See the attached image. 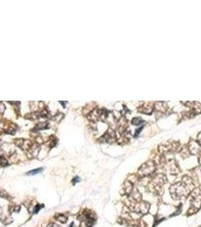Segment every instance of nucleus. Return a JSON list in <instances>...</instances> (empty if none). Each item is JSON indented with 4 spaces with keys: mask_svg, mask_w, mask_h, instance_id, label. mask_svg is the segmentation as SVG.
I'll use <instances>...</instances> for the list:
<instances>
[{
    "mask_svg": "<svg viewBox=\"0 0 201 227\" xmlns=\"http://www.w3.org/2000/svg\"><path fill=\"white\" fill-rule=\"evenodd\" d=\"M189 185H192V182L190 180L187 181L180 182L178 183H175L170 187L169 192L170 195L172 198L175 200L182 199L183 197H186L189 194Z\"/></svg>",
    "mask_w": 201,
    "mask_h": 227,
    "instance_id": "f257e3e1",
    "label": "nucleus"
},
{
    "mask_svg": "<svg viewBox=\"0 0 201 227\" xmlns=\"http://www.w3.org/2000/svg\"><path fill=\"white\" fill-rule=\"evenodd\" d=\"M156 170V164L153 161H149L141 165L139 170V174L141 177L149 176Z\"/></svg>",
    "mask_w": 201,
    "mask_h": 227,
    "instance_id": "f03ea898",
    "label": "nucleus"
},
{
    "mask_svg": "<svg viewBox=\"0 0 201 227\" xmlns=\"http://www.w3.org/2000/svg\"><path fill=\"white\" fill-rule=\"evenodd\" d=\"M153 182V187L156 189V191H160L163 185L167 182V177L163 174H158L156 175L152 180Z\"/></svg>",
    "mask_w": 201,
    "mask_h": 227,
    "instance_id": "7ed1b4c3",
    "label": "nucleus"
},
{
    "mask_svg": "<svg viewBox=\"0 0 201 227\" xmlns=\"http://www.w3.org/2000/svg\"><path fill=\"white\" fill-rule=\"evenodd\" d=\"M17 126L14 124H5L3 122H0V131L3 130L7 134H14L16 132Z\"/></svg>",
    "mask_w": 201,
    "mask_h": 227,
    "instance_id": "20e7f679",
    "label": "nucleus"
},
{
    "mask_svg": "<svg viewBox=\"0 0 201 227\" xmlns=\"http://www.w3.org/2000/svg\"><path fill=\"white\" fill-rule=\"evenodd\" d=\"M150 208V204L147 202H139V204H135V209L136 210V212H138L139 213L141 214H146V213L148 212Z\"/></svg>",
    "mask_w": 201,
    "mask_h": 227,
    "instance_id": "39448f33",
    "label": "nucleus"
},
{
    "mask_svg": "<svg viewBox=\"0 0 201 227\" xmlns=\"http://www.w3.org/2000/svg\"><path fill=\"white\" fill-rule=\"evenodd\" d=\"M16 145L21 148L23 150H29L31 148L32 143L31 142L27 139H18L14 140Z\"/></svg>",
    "mask_w": 201,
    "mask_h": 227,
    "instance_id": "423d86ee",
    "label": "nucleus"
},
{
    "mask_svg": "<svg viewBox=\"0 0 201 227\" xmlns=\"http://www.w3.org/2000/svg\"><path fill=\"white\" fill-rule=\"evenodd\" d=\"M115 133L112 129H108V131L104 133V136L100 138V141L102 142H112L115 140Z\"/></svg>",
    "mask_w": 201,
    "mask_h": 227,
    "instance_id": "0eeeda50",
    "label": "nucleus"
},
{
    "mask_svg": "<svg viewBox=\"0 0 201 227\" xmlns=\"http://www.w3.org/2000/svg\"><path fill=\"white\" fill-rule=\"evenodd\" d=\"M189 150L192 154H199L201 152V145L198 142L191 141L189 143Z\"/></svg>",
    "mask_w": 201,
    "mask_h": 227,
    "instance_id": "6e6552de",
    "label": "nucleus"
},
{
    "mask_svg": "<svg viewBox=\"0 0 201 227\" xmlns=\"http://www.w3.org/2000/svg\"><path fill=\"white\" fill-rule=\"evenodd\" d=\"M84 219H85V221L87 224L88 225H92V224L95 223V215L92 214L90 211H88V210H85L84 212Z\"/></svg>",
    "mask_w": 201,
    "mask_h": 227,
    "instance_id": "1a4fd4ad",
    "label": "nucleus"
},
{
    "mask_svg": "<svg viewBox=\"0 0 201 227\" xmlns=\"http://www.w3.org/2000/svg\"><path fill=\"white\" fill-rule=\"evenodd\" d=\"M48 128H49V123H39V124H37V126H35V128L33 129V131H39V130H42V129H46Z\"/></svg>",
    "mask_w": 201,
    "mask_h": 227,
    "instance_id": "9d476101",
    "label": "nucleus"
},
{
    "mask_svg": "<svg viewBox=\"0 0 201 227\" xmlns=\"http://www.w3.org/2000/svg\"><path fill=\"white\" fill-rule=\"evenodd\" d=\"M55 218L56 220H57L59 222H61V223H66L67 221V217L65 215L61 214V213H60V214H59V213L56 214Z\"/></svg>",
    "mask_w": 201,
    "mask_h": 227,
    "instance_id": "9b49d317",
    "label": "nucleus"
},
{
    "mask_svg": "<svg viewBox=\"0 0 201 227\" xmlns=\"http://www.w3.org/2000/svg\"><path fill=\"white\" fill-rule=\"evenodd\" d=\"M42 170H43V169H42V167L37 168V169L33 170H30V171L27 172V175H29V176H33V175L38 174V173H41V172H42Z\"/></svg>",
    "mask_w": 201,
    "mask_h": 227,
    "instance_id": "f8f14e48",
    "label": "nucleus"
},
{
    "mask_svg": "<svg viewBox=\"0 0 201 227\" xmlns=\"http://www.w3.org/2000/svg\"><path fill=\"white\" fill-rule=\"evenodd\" d=\"M0 165L2 167H6L9 165V162L4 156L0 155Z\"/></svg>",
    "mask_w": 201,
    "mask_h": 227,
    "instance_id": "ddd939ff",
    "label": "nucleus"
},
{
    "mask_svg": "<svg viewBox=\"0 0 201 227\" xmlns=\"http://www.w3.org/2000/svg\"><path fill=\"white\" fill-rule=\"evenodd\" d=\"M0 198H7V199H9V195L7 192H5V191L0 189Z\"/></svg>",
    "mask_w": 201,
    "mask_h": 227,
    "instance_id": "4468645a",
    "label": "nucleus"
},
{
    "mask_svg": "<svg viewBox=\"0 0 201 227\" xmlns=\"http://www.w3.org/2000/svg\"><path fill=\"white\" fill-rule=\"evenodd\" d=\"M43 207V205H42V204H37L36 206H35L34 209H33V213H37L40 210L42 209V208Z\"/></svg>",
    "mask_w": 201,
    "mask_h": 227,
    "instance_id": "2eb2a0df",
    "label": "nucleus"
},
{
    "mask_svg": "<svg viewBox=\"0 0 201 227\" xmlns=\"http://www.w3.org/2000/svg\"><path fill=\"white\" fill-rule=\"evenodd\" d=\"M142 122H143L142 120L139 118V117L134 118L133 121H132V124H133L134 125H139V124H141Z\"/></svg>",
    "mask_w": 201,
    "mask_h": 227,
    "instance_id": "dca6fc26",
    "label": "nucleus"
},
{
    "mask_svg": "<svg viewBox=\"0 0 201 227\" xmlns=\"http://www.w3.org/2000/svg\"><path fill=\"white\" fill-rule=\"evenodd\" d=\"M5 111V106L2 102H0V114H3Z\"/></svg>",
    "mask_w": 201,
    "mask_h": 227,
    "instance_id": "f3484780",
    "label": "nucleus"
},
{
    "mask_svg": "<svg viewBox=\"0 0 201 227\" xmlns=\"http://www.w3.org/2000/svg\"><path fill=\"white\" fill-rule=\"evenodd\" d=\"M80 181V178L79 177H74V178L72 180V183L73 184V185H75V184H76L77 182H79Z\"/></svg>",
    "mask_w": 201,
    "mask_h": 227,
    "instance_id": "a211bd4d",
    "label": "nucleus"
},
{
    "mask_svg": "<svg viewBox=\"0 0 201 227\" xmlns=\"http://www.w3.org/2000/svg\"><path fill=\"white\" fill-rule=\"evenodd\" d=\"M47 227H61V226L57 225V224L55 223H51L49 224V225Z\"/></svg>",
    "mask_w": 201,
    "mask_h": 227,
    "instance_id": "6ab92c4d",
    "label": "nucleus"
},
{
    "mask_svg": "<svg viewBox=\"0 0 201 227\" xmlns=\"http://www.w3.org/2000/svg\"><path fill=\"white\" fill-rule=\"evenodd\" d=\"M59 103H60V104H61V105H62V106H63V108H65V107H66V105H67V101H59Z\"/></svg>",
    "mask_w": 201,
    "mask_h": 227,
    "instance_id": "aec40b11",
    "label": "nucleus"
},
{
    "mask_svg": "<svg viewBox=\"0 0 201 227\" xmlns=\"http://www.w3.org/2000/svg\"><path fill=\"white\" fill-rule=\"evenodd\" d=\"M197 139H198V142H199L200 145H201V133H199V135H198Z\"/></svg>",
    "mask_w": 201,
    "mask_h": 227,
    "instance_id": "412c9836",
    "label": "nucleus"
},
{
    "mask_svg": "<svg viewBox=\"0 0 201 227\" xmlns=\"http://www.w3.org/2000/svg\"><path fill=\"white\" fill-rule=\"evenodd\" d=\"M88 227H91V226H88Z\"/></svg>",
    "mask_w": 201,
    "mask_h": 227,
    "instance_id": "4be33fe9",
    "label": "nucleus"
}]
</instances>
